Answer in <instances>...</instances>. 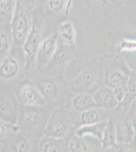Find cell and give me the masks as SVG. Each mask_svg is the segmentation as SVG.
<instances>
[{
    "instance_id": "44dd1931",
    "label": "cell",
    "mask_w": 136,
    "mask_h": 152,
    "mask_svg": "<svg viewBox=\"0 0 136 152\" xmlns=\"http://www.w3.org/2000/svg\"><path fill=\"white\" fill-rule=\"evenodd\" d=\"M36 85L46 100L54 99L59 93L57 83L50 80H43Z\"/></svg>"
},
{
    "instance_id": "8fae6325",
    "label": "cell",
    "mask_w": 136,
    "mask_h": 152,
    "mask_svg": "<svg viewBox=\"0 0 136 152\" xmlns=\"http://www.w3.org/2000/svg\"><path fill=\"white\" fill-rule=\"evenodd\" d=\"M98 138L91 136L79 137L74 135L68 140V150L71 152H86L93 151Z\"/></svg>"
},
{
    "instance_id": "484cf974",
    "label": "cell",
    "mask_w": 136,
    "mask_h": 152,
    "mask_svg": "<svg viewBox=\"0 0 136 152\" xmlns=\"http://www.w3.org/2000/svg\"><path fill=\"white\" fill-rule=\"evenodd\" d=\"M65 3L66 0H48L47 7L50 11L57 13L62 10Z\"/></svg>"
},
{
    "instance_id": "277c9868",
    "label": "cell",
    "mask_w": 136,
    "mask_h": 152,
    "mask_svg": "<svg viewBox=\"0 0 136 152\" xmlns=\"http://www.w3.org/2000/svg\"><path fill=\"white\" fill-rule=\"evenodd\" d=\"M73 117L67 111L57 109L52 113L43 132L45 137L64 138L72 126Z\"/></svg>"
},
{
    "instance_id": "9a60e30c",
    "label": "cell",
    "mask_w": 136,
    "mask_h": 152,
    "mask_svg": "<svg viewBox=\"0 0 136 152\" xmlns=\"http://www.w3.org/2000/svg\"><path fill=\"white\" fill-rule=\"evenodd\" d=\"M108 120L93 124L84 125L79 126L75 130V134L79 137L91 136L95 137L101 141L104 131L107 126Z\"/></svg>"
},
{
    "instance_id": "ac0fdd59",
    "label": "cell",
    "mask_w": 136,
    "mask_h": 152,
    "mask_svg": "<svg viewBox=\"0 0 136 152\" xmlns=\"http://www.w3.org/2000/svg\"><path fill=\"white\" fill-rule=\"evenodd\" d=\"M17 0L0 1L1 26L10 24L15 11Z\"/></svg>"
},
{
    "instance_id": "9c48e42d",
    "label": "cell",
    "mask_w": 136,
    "mask_h": 152,
    "mask_svg": "<svg viewBox=\"0 0 136 152\" xmlns=\"http://www.w3.org/2000/svg\"><path fill=\"white\" fill-rule=\"evenodd\" d=\"M92 95L96 107L107 110L115 108L119 104L113 89L106 85L98 88Z\"/></svg>"
},
{
    "instance_id": "8992f818",
    "label": "cell",
    "mask_w": 136,
    "mask_h": 152,
    "mask_svg": "<svg viewBox=\"0 0 136 152\" xmlns=\"http://www.w3.org/2000/svg\"><path fill=\"white\" fill-rule=\"evenodd\" d=\"M16 97L21 104L29 106H44L46 99L36 84L31 82H21L16 87Z\"/></svg>"
},
{
    "instance_id": "3957f363",
    "label": "cell",
    "mask_w": 136,
    "mask_h": 152,
    "mask_svg": "<svg viewBox=\"0 0 136 152\" xmlns=\"http://www.w3.org/2000/svg\"><path fill=\"white\" fill-rule=\"evenodd\" d=\"M26 61L23 47L14 45L1 62L0 76L2 80L10 81L19 76Z\"/></svg>"
},
{
    "instance_id": "7c38bea8",
    "label": "cell",
    "mask_w": 136,
    "mask_h": 152,
    "mask_svg": "<svg viewBox=\"0 0 136 152\" xmlns=\"http://www.w3.org/2000/svg\"><path fill=\"white\" fill-rule=\"evenodd\" d=\"M96 77V73L92 69H85L71 81L70 86L74 91L85 92L93 85Z\"/></svg>"
},
{
    "instance_id": "7402d4cb",
    "label": "cell",
    "mask_w": 136,
    "mask_h": 152,
    "mask_svg": "<svg viewBox=\"0 0 136 152\" xmlns=\"http://www.w3.org/2000/svg\"><path fill=\"white\" fill-rule=\"evenodd\" d=\"M59 33L62 40L65 43L73 45L75 41V31L72 23L70 21H65L59 26Z\"/></svg>"
},
{
    "instance_id": "603a6c76",
    "label": "cell",
    "mask_w": 136,
    "mask_h": 152,
    "mask_svg": "<svg viewBox=\"0 0 136 152\" xmlns=\"http://www.w3.org/2000/svg\"><path fill=\"white\" fill-rule=\"evenodd\" d=\"M129 77V76H126L120 70H114L111 72L107 78L106 85L114 89L128 81Z\"/></svg>"
},
{
    "instance_id": "83f0119b",
    "label": "cell",
    "mask_w": 136,
    "mask_h": 152,
    "mask_svg": "<svg viewBox=\"0 0 136 152\" xmlns=\"http://www.w3.org/2000/svg\"><path fill=\"white\" fill-rule=\"evenodd\" d=\"M26 7L32 10L36 7L40 0H20Z\"/></svg>"
},
{
    "instance_id": "d6a6232c",
    "label": "cell",
    "mask_w": 136,
    "mask_h": 152,
    "mask_svg": "<svg viewBox=\"0 0 136 152\" xmlns=\"http://www.w3.org/2000/svg\"></svg>"
},
{
    "instance_id": "d6986e66",
    "label": "cell",
    "mask_w": 136,
    "mask_h": 152,
    "mask_svg": "<svg viewBox=\"0 0 136 152\" xmlns=\"http://www.w3.org/2000/svg\"><path fill=\"white\" fill-rule=\"evenodd\" d=\"M117 143L116 123L109 119L102 137L101 143L102 150L110 148Z\"/></svg>"
},
{
    "instance_id": "6da1fadb",
    "label": "cell",
    "mask_w": 136,
    "mask_h": 152,
    "mask_svg": "<svg viewBox=\"0 0 136 152\" xmlns=\"http://www.w3.org/2000/svg\"><path fill=\"white\" fill-rule=\"evenodd\" d=\"M52 113L44 106H29L21 104L17 128L23 132L38 134L44 132Z\"/></svg>"
},
{
    "instance_id": "5b68a950",
    "label": "cell",
    "mask_w": 136,
    "mask_h": 152,
    "mask_svg": "<svg viewBox=\"0 0 136 152\" xmlns=\"http://www.w3.org/2000/svg\"><path fill=\"white\" fill-rule=\"evenodd\" d=\"M15 94L7 88H1V121L9 124L17 125L19 107Z\"/></svg>"
},
{
    "instance_id": "ffe728a7",
    "label": "cell",
    "mask_w": 136,
    "mask_h": 152,
    "mask_svg": "<svg viewBox=\"0 0 136 152\" xmlns=\"http://www.w3.org/2000/svg\"><path fill=\"white\" fill-rule=\"evenodd\" d=\"M29 133H19L13 138L11 146L13 151L26 152L33 151L32 139L29 138Z\"/></svg>"
},
{
    "instance_id": "e0dca14e",
    "label": "cell",
    "mask_w": 136,
    "mask_h": 152,
    "mask_svg": "<svg viewBox=\"0 0 136 152\" xmlns=\"http://www.w3.org/2000/svg\"><path fill=\"white\" fill-rule=\"evenodd\" d=\"M0 44V56L1 62L8 54L14 44L10 24L1 26Z\"/></svg>"
},
{
    "instance_id": "d4e9b609",
    "label": "cell",
    "mask_w": 136,
    "mask_h": 152,
    "mask_svg": "<svg viewBox=\"0 0 136 152\" xmlns=\"http://www.w3.org/2000/svg\"><path fill=\"white\" fill-rule=\"evenodd\" d=\"M69 56L70 54L67 49L64 47H57L51 60H53L57 65L62 66L69 60Z\"/></svg>"
},
{
    "instance_id": "4316f807",
    "label": "cell",
    "mask_w": 136,
    "mask_h": 152,
    "mask_svg": "<svg viewBox=\"0 0 136 152\" xmlns=\"http://www.w3.org/2000/svg\"><path fill=\"white\" fill-rule=\"evenodd\" d=\"M126 83L127 82L124 83L121 86L113 89L115 95L117 98V100H118L119 104L121 103L124 101L126 96Z\"/></svg>"
},
{
    "instance_id": "30bf717a",
    "label": "cell",
    "mask_w": 136,
    "mask_h": 152,
    "mask_svg": "<svg viewBox=\"0 0 136 152\" xmlns=\"http://www.w3.org/2000/svg\"><path fill=\"white\" fill-rule=\"evenodd\" d=\"M117 142L129 144L134 140L136 132L134 124L129 118H124L116 122Z\"/></svg>"
},
{
    "instance_id": "4fadbf2b",
    "label": "cell",
    "mask_w": 136,
    "mask_h": 152,
    "mask_svg": "<svg viewBox=\"0 0 136 152\" xmlns=\"http://www.w3.org/2000/svg\"><path fill=\"white\" fill-rule=\"evenodd\" d=\"M108 111L106 109L96 107L81 113L79 117L80 126L93 124L108 120Z\"/></svg>"
},
{
    "instance_id": "ba28073f",
    "label": "cell",
    "mask_w": 136,
    "mask_h": 152,
    "mask_svg": "<svg viewBox=\"0 0 136 152\" xmlns=\"http://www.w3.org/2000/svg\"><path fill=\"white\" fill-rule=\"evenodd\" d=\"M41 42L40 29L36 25H33L23 46L26 58V67H28L35 59L36 58L37 54Z\"/></svg>"
},
{
    "instance_id": "f546056e",
    "label": "cell",
    "mask_w": 136,
    "mask_h": 152,
    "mask_svg": "<svg viewBox=\"0 0 136 152\" xmlns=\"http://www.w3.org/2000/svg\"><path fill=\"white\" fill-rule=\"evenodd\" d=\"M96 2L98 3L100 5L105 6L108 2V0H95Z\"/></svg>"
},
{
    "instance_id": "52a82bcc",
    "label": "cell",
    "mask_w": 136,
    "mask_h": 152,
    "mask_svg": "<svg viewBox=\"0 0 136 152\" xmlns=\"http://www.w3.org/2000/svg\"><path fill=\"white\" fill-rule=\"evenodd\" d=\"M57 47V35H50L42 41L36 58L37 69L41 71L45 69L54 57Z\"/></svg>"
},
{
    "instance_id": "5bb4252c",
    "label": "cell",
    "mask_w": 136,
    "mask_h": 152,
    "mask_svg": "<svg viewBox=\"0 0 136 152\" xmlns=\"http://www.w3.org/2000/svg\"><path fill=\"white\" fill-rule=\"evenodd\" d=\"M38 150L42 152H62L69 151L68 141L64 138L45 137L38 145Z\"/></svg>"
},
{
    "instance_id": "cb8c5ba5",
    "label": "cell",
    "mask_w": 136,
    "mask_h": 152,
    "mask_svg": "<svg viewBox=\"0 0 136 152\" xmlns=\"http://www.w3.org/2000/svg\"><path fill=\"white\" fill-rule=\"evenodd\" d=\"M136 98V73L129 75L126 83V93L124 100L121 103L128 104Z\"/></svg>"
},
{
    "instance_id": "2e32d148",
    "label": "cell",
    "mask_w": 136,
    "mask_h": 152,
    "mask_svg": "<svg viewBox=\"0 0 136 152\" xmlns=\"http://www.w3.org/2000/svg\"><path fill=\"white\" fill-rule=\"evenodd\" d=\"M71 107L75 112L81 113L96 105L93 95L85 92H78L72 99Z\"/></svg>"
},
{
    "instance_id": "1f68e13d",
    "label": "cell",
    "mask_w": 136,
    "mask_h": 152,
    "mask_svg": "<svg viewBox=\"0 0 136 152\" xmlns=\"http://www.w3.org/2000/svg\"><path fill=\"white\" fill-rule=\"evenodd\" d=\"M135 121H136V126H135V125H134L135 126V129H136V120H135ZM135 125V124H134Z\"/></svg>"
},
{
    "instance_id": "4dcf8cb0",
    "label": "cell",
    "mask_w": 136,
    "mask_h": 152,
    "mask_svg": "<svg viewBox=\"0 0 136 152\" xmlns=\"http://www.w3.org/2000/svg\"><path fill=\"white\" fill-rule=\"evenodd\" d=\"M72 0H68L66 8H65V13L69 12V9L70 8V6H71V3H72Z\"/></svg>"
},
{
    "instance_id": "7a4b0ae2",
    "label": "cell",
    "mask_w": 136,
    "mask_h": 152,
    "mask_svg": "<svg viewBox=\"0 0 136 152\" xmlns=\"http://www.w3.org/2000/svg\"><path fill=\"white\" fill-rule=\"evenodd\" d=\"M31 11L20 0H17L14 16L10 23L14 44L23 47L33 26Z\"/></svg>"
},
{
    "instance_id": "f1b7e54d",
    "label": "cell",
    "mask_w": 136,
    "mask_h": 152,
    "mask_svg": "<svg viewBox=\"0 0 136 152\" xmlns=\"http://www.w3.org/2000/svg\"><path fill=\"white\" fill-rule=\"evenodd\" d=\"M1 133H0V137H1V140H3L4 138H5L6 132H7V128L6 127L4 123V122L1 121Z\"/></svg>"
}]
</instances>
